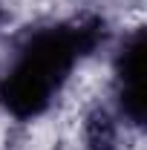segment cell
<instances>
[{"label":"cell","instance_id":"3","mask_svg":"<svg viewBox=\"0 0 147 150\" xmlns=\"http://www.w3.org/2000/svg\"><path fill=\"white\" fill-rule=\"evenodd\" d=\"M84 147L87 150H118L121 139V118L112 107H95L84 118Z\"/></svg>","mask_w":147,"mask_h":150},{"label":"cell","instance_id":"2","mask_svg":"<svg viewBox=\"0 0 147 150\" xmlns=\"http://www.w3.org/2000/svg\"><path fill=\"white\" fill-rule=\"evenodd\" d=\"M144 26L130 29L112 52V110L124 127H144Z\"/></svg>","mask_w":147,"mask_h":150},{"label":"cell","instance_id":"1","mask_svg":"<svg viewBox=\"0 0 147 150\" xmlns=\"http://www.w3.org/2000/svg\"><path fill=\"white\" fill-rule=\"evenodd\" d=\"M107 38V20L98 15H72L26 29L0 67V110L20 124L43 118Z\"/></svg>","mask_w":147,"mask_h":150},{"label":"cell","instance_id":"4","mask_svg":"<svg viewBox=\"0 0 147 150\" xmlns=\"http://www.w3.org/2000/svg\"><path fill=\"white\" fill-rule=\"evenodd\" d=\"M3 20H6V3L0 0V26H3Z\"/></svg>","mask_w":147,"mask_h":150}]
</instances>
